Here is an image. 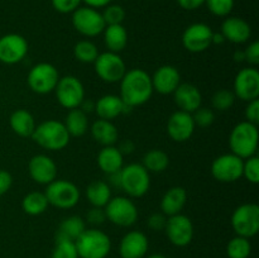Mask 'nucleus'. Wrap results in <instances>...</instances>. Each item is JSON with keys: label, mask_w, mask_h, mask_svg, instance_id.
<instances>
[{"label": "nucleus", "mask_w": 259, "mask_h": 258, "mask_svg": "<svg viewBox=\"0 0 259 258\" xmlns=\"http://www.w3.org/2000/svg\"><path fill=\"white\" fill-rule=\"evenodd\" d=\"M116 148L119 149L123 156H126V154H132L136 149V146H134V142L132 139H124V141L119 142L118 147Z\"/></svg>", "instance_id": "obj_50"}, {"label": "nucleus", "mask_w": 259, "mask_h": 258, "mask_svg": "<svg viewBox=\"0 0 259 258\" xmlns=\"http://www.w3.org/2000/svg\"><path fill=\"white\" fill-rule=\"evenodd\" d=\"M147 258H167V257H166V255L161 254V253H153V254L148 255Z\"/></svg>", "instance_id": "obj_55"}, {"label": "nucleus", "mask_w": 259, "mask_h": 258, "mask_svg": "<svg viewBox=\"0 0 259 258\" xmlns=\"http://www.w3.org/2000/svg\"><path fill=\"white\" fill-rule=\"evenodd\" d=\"M104 210L106 219L118 227L129 228L138 220V209L133 200L128 196L111 197Z\"/></svg>", "instance_id": "obj_7"}, {"label": "nucleus", "mask_w": 259, "mask_h": 258, "mask_svg": "<svg viewBox=\"0 0 259 258\" xmlns=\"http://www.w3.org/2000/svg\"><path fill=\"white\" fill-rule=\"evenodd\" d=\"M51 3L56 12L61 14H67V13H73L77 8H80L82 0H51Z\"/></svg>", "instance_id": "obj_43"}, {"label": "nucleus", "mask_w": 259, "mask_h": 258, "mask_svg": "<svg viewBox=\"0 0 259 258\" xmlns=\"http://www.w3.org/2000/svg\"><path fill=\"white\" fill-rule=\"evenodd\" d=\"M111 197V187L108 182L96 180L90 182L86 187V199L93 206L105 207Z\"/></svg>", "instance_id": "obj_31"}, {"label": "nucleus", "mask_w": 259, "mask_h": 258, "mask_svg": "<svg viewBox=\"0 0 259 258\" xmlns=\"http://www.w3.org/2000/svg\"><path fill=\"white\" fill-rule=\"evenodd\" d=\"M152 78L153 91L161 95H171L181 83V75L175 66L164 65L154 71Z\"/></svg>", "instance_id": "obj_21"}, {"label": "nucleus", "mask_w": 259, "mask_h": 258, "mask_svg": "<svg viewBox=\"0 0 259 258\" xmlns=\"http://www.w3.org/2000/svg\"><path fill=\"white\" fill-rule=\"evenodd\" d=\"M187 202V191L181 186H174L167 190L161 200V211L166 217L180 214Z\"/></svg>", "instance_id": "obj_25"}, {"label": "nucleus", "mask_w": 259, "mask_h": 258, "mask_svg": "<svg viewBox=\"0 0 259 258\" xmlns=\"http://www.w3.org/2000/svg\"><path fill=\"white\" fill-rule=\"evenodd\" d=\"M28 53V42L23 35L9 33L0 37V62L15 65L25 58Z\"/></svg>", "instance_id": "obj_17"}, {"label": "nucleus", "mask_w": 259, "mask_h": 258, "mask_svg": "<svg viewBox=\"0 0 259 258\" xmlns=\"http://www.w3.org/2000/svg\"><path fill=\"white\" fill-rule=\"evenodd\" d=\"M98 166L104 174H115L123 168L124 156L115 146H105L98 154Z\"/></svg>", "instance_id": "obj_26"}, {"label": "nucleus", "mask_w": 259, "mask_h": 258, "mask_svg": "<svg viewBox=\"0 0 259 258\" xmlns=\"http://www.w3.org/2000/svg\"><path fill=\"white\" fill-rule=\"evenodd\" d=\"M243 177H245L250 184L255 185L259 182V158L255 154L243 161Z\"/></svg>", "instance_id": "obj_41"}, {"label": "nucleus", "mask_w": 259, "mask_h": 258, "mask_svg": "<svg viewBox=\"0 0 259 258\" xmlns=\"http://www.w3.org/2000/svg\"><path fill=\"white\" fill-rule=\"evenodd\" d=\"M63 124H65L70 137H82L89 129L88 114L81 110L80 108L71 109L66 115Z\"/></svg>", "instance_id": "obj_32"}, {"label": "nucleus", "mask_w": 259, "mask_h": 258, "mask_svg": "<svg viewBox=\"0 0 259 258\" xmlns=\"http://www.w3.org/2000/svg\"><path fill=\"white\" fill-rule=\"evenodd\" d=\"M172 95H174L175 104L179 106V110L192 114L201 106L202 95L199 88L192 83L181 82Z\"/></svg>", "instance_id": "obj_23"}, {"label": "nucleus", "mask_w": 259, "mask_h": 258, "mask_svg": "<svg viewBox=\"0 0 259 258\" xmlns=\"http://www.w3.org/2000/svg\"><path fill=\"white\" fill-rule=\"evenodd\" d=\"M88 7L98 9V8H105L111 3V0H82Z\"/></svg>", "instance_id": "obj_51"}, {"label": "nucleus", "mask_w": 259, "mask_h": 258, "mask_svg": "<svg viewBox=\"0 0 259 258\" xmlns=\"http://www.w3.org/2000/svg\"><path fill=\"white\" fill-rule=\"evenodd\" d=\"M225 42V38L223 37L222 33H215L212 34V45H222Z\"/></svg>", "instance_id": "obj_53"}, {"label": "nucleus", "mask_w": 259, "mask_h": 258, "mask_svg": "<svg viewBox=\"0 0 259 258\" xmlns=\"http://www.w3.org/2000/svg\"><path fill=\"white\" fill-rule=\"evenodd\" d=\"M167 218L163 212H153L152 215H149L148 220H147V225L151 228L154 232H158V230H164L166 227Z\"/></svg>", "instance_id": "obj_45"}, {"label": "nucleus", "mask_w": 259, "mask_h": 258, "mask_svg": "<svg viewBox=\"0 0 259 258\" xmlns=\"http://www.w3.org/2000/svg\"><path fill=\"white\" fill-rule=\"evenodd\" d=\"M78 258H106L111 250V239L98 228L85 229L75 240Z\"/></svg>", "instance_id": "obj_3"}, {"label": "nucleus", "mask_w": 259, "mask_h": 258, "mask_svg": "<svg viewBox=\"0 0 259 258\" xmlns=\"http://www.w3.org/2000/svg\"><path fill=\"white\" fill-rule=\"evenodd\" d=\"M214 30L205 23H194L182 33V45L189 52L200 53L212 45Z\"/></svg>", "instance_id": "obj_15"}, {"label": "nucleus", "mask_w": 259, "mask_h": 258, "mask_svg": "<svg viewBox=\"0 0 259 258\" xmlns=\"http://www.w3.org/2000/svg\"><path fill=\"white\" fill-rule=\"evenodd\" d=\"M177 3L185 10H196L205 4V0H177Z\"/></svg>", "instance_id": "obj_49"}, {"label": "nucleus", "mask_w": 259, "mask_h": 258, "mask_svg": "<svg viewBox=\"0 0 259 258\" xmlns=\"http://www.w3.org/2000/svg\"><path fill=\"white\" fill-rule=\"evenodd\" d=\"M48 204L57 209L67 210L76 206L80 201V189L68 180L56 179L47 185L45 191Z\"/></svg>", "instance_id": "obj_6"}, {"label": "nucleus", "mask_w": 259, "mask_h": 258, "mask_svg": "<svg viewBox=\"0 0 259 258\" xmlns=\"http://www.w3.org/2000/svg\"><path fill=\"white\" fill-rule=\"evenodd\" d=\"M207 9L217 17H228L234 8V0H205Z\"/></svg>", "instance_id": "obj_40"}, {"label": "nucleus", "mask_w": 259, "mask_h": 258, "mask_svg": "<svg viewBox=\"0 0 259 258\" xmlns=\"http://www.w3.org/2000/svg\"><path fill=\"white\" fill-rule=\"evenodd\" d=\"M252 253V244L248 238L235 235L227 244V255L229 258H248Z\"/></svg>", "instance_id": "obj_36"}, {"label": "nucleus", "mask_w": 259, "mask_h": 258, "mask_svg": "<svg viewBox=\"0 0 259 258\" xmlns=\"http://www.w3.org/2000/svg\"><path fill=\"white\" fill-rule=\"evenodd\" d=\"M244 51V57L249 65L257 66L259 63V42L254 40V42L249 43Z\"/></svg>", "instance_id": "obj_47"}, {"label": "nucleus", "mask_w": 259, "mask_h": 258, "mask_svg": "<svg viewBox=\"0 0 259 258\" xmlns=\"http://www.w3.org/2000/svg\"><path fill=\"white\" fill-rule=\"evenodd\" d=\"M72 25L83 37H96L105 29L106 24L98 9L90 7H80L72 13Z\"/></svg>", "instance_id": "obj_11"}, {"label": "nucleus", "mask_w": 259, "mask_h": 258, "mask_svg": "<svg viewBox=\"0 0 259 258\" xmlns=\"http://www.w3.org/2000/svg\"><path fill=\"white\" fill-rule=\"evenodd\" d=\"M152 78L147 71L142 68L126 70L120 80V98L129 108L146 104L153 94Z\"/></svg>", "instance_id": "obj_1"}, {"label": "nucleus", "mask_w": 259, "mask_h": 258, "mask_svg": "<svg viewBox=\"0 0 259 258\" xmlns=\"http://www.w3.org/2000/svg\"><path fill=\"white\" fill-rule=\"evenodd\" d=\"M28 172L33 181L47 186L57 179V164L47 154H35L29 159Z\"/></svg>", "instance_id": "obj_18"}, {"label": "nucleus", "mask_w": 259, "mask_h": 258, "mask_svg": "<svg viewBox=\"0 0 259 258\" xmlns=\"http://www.w3.org/2000/svg\"><path fill=\"white\" fill-rule=\"evenodd\" d=\"M30 138L42 148L48 151H61L67 147L71 137L63 121L50 119L38 124Z\"/></svg>", "instance_id": "obj_2"}, {"label": "nucleus", "mask_w": 259, "mask_h": 258, "mask_svg": "<svg viewBox=\"0 0 259 258\" xmlns=\"http://www.w3.org/2000/svg\"><path fill=\"white\" fill-rule=\"evenodd\" d=\"M164 232L175 247H186L194 238V224L189 217L180 212L167 218Z\"/></svg>", "instance_id": "obj_14"}, {"label": "nucleus", "mask_w": 259, "mask_h": 258, "mask_svg": "<svg viewBox=\"0 0 259 258\" xmlns=\"http://www.w3.org/2000/svg\"><path fill=\"white\" fill-rule=\"evenodd\" d=\"M233 93L235 98L243 101L255 100L259 96V72L257 68L247 67L237 73L233 83Z\"/></svg>", "instance_id": "obj_16"}, {"label": "nucleus", "mask_w": 259, "mask_h": 258, "mask_svg": "<svg viewBox=\"0 0 259 258\" xmlns=\"http://www.w3.org/2000/svg\"><path fill=\"white\" fill-rule=\"evenodd\" d=\"M220 33L225 38V40H229L235 45H242L249 40L252 35V28L249 23L243 18L228 17L223 22Z\"/></svg>", "instance_id": "obj_22"}, {"label": "nucleus", "mask_w": 259, "mask_h": 258, "mask_svg": "<svg viewBox=\"0 0 259 258\" xmlns=\"http://www.w3.org/2000/svg\"><path fill=\"white\" fill-rule=\"evenodd\" d=\"M234 60L237 61V62H243V61H245L244 51H235Z\"/></svg>", "instance_id": "obj_54"}, {"label": "nucleus", "mask_w": 259, "mask_h": 258, "mask_svg": "<svg viewBox=\"0 0 259 258\" xmlns=\"http://www.w3.org/2000/svg\"><path fill=\"white\" fill-rule=\"evenodd\" d=\"M149 240L143 232L131 230L119 243V254L121 258H144L148 253Z\"/></svg>", "instance_id": "obj_20"}, {"label": "nucleus", "mask_w": 259, "mask_h": 258, "mask_svg": "<svg viewBox=\"0 0 259 258\" xmlns=\"http://www.w3.org/2000/svg\"><path fill=\"white\" fill-rule=\"evenodd\" d=\"M85 229V219H82L78 215H71V217L65 218L60 223L57 230H56L55 240H71V242H75Z\"/></svg>", "instance_id": "obj_27"}, {"label": "nucleus", "mask_w": 259, "mask_h": 258, "mask_svg": "<svg viewBox=\"0 0 259 258\" xmlns=\"http://www.w3.org/2000/svg\"><path fill=\"white\" fill-rule=\"evenodd\" d=\"M235 99L237 98H235V95L233 91L227 90V89L218 90L211 98L212 108L217 109V110H219V111H227V110H229L233 105H234Z\"/></svg>", "instance_id": "obj_37"}, {"label": "nucleus", "mask_w": 259, "mask_h": 258, "mask_svg": "<svg viewBox=\"0 0 259 258\" xmlns=\"http://www.w3.org/2000/svg\"><path fill=\"white\" fill-rule=\"evenodd\" d=\"M103 33L104 43L110 52H121L128 45V32L123 24L106 25Z\"/></svg>", "instance_id": "obj_30"}, {"label": "nucleus", "mask_w": 259, "mask_h": 258, "mask_svg": "<svg viewBox=\"0 0 259 258\" xmlns=\"http://www.w3.org/2000/svg\"><path fill=\"white\" fill-rule=\"evenodd\" d=\"M244 115H245V120L249 121V123H252V124H254V125H258V123H259V100L258 99L249 101V103L247 104Z\"/></svg>", "instance_id": "obj_46"}, {"label": "nucleus", "mask_w": 259, "mask_h": 258, "mask_svg": "<svg viewBox=\"0 0 259 258\" xmlns=\"http://www.w3.org/2000/svg\"><path fill=\"white\" fill-rule=\"evenodd\" d=\"M51 258H78L75 242L71 240H55Z\"/></svg>", "instance_id": "obj_38"}, {"label": "nucleus", "mask_w": 259, "mask_h": 258, "mask_svg": "<svg viewBox=\"0 0 259 258\" xmlns=\"http://www.w3.org/2000/svg\"><path fill=\"white\" fill-rule=\"evenodd\" d=\"M55 93L60 105L68 110L78 108L85 99V88L80 78L72 75L60 77L55 88Z\"/></svg>", "instance_id": "obj_12"}, {"label": "nucleus", "mask_w": 259, "mask_h": 258, "mask_svg": "<svg viewBox=\"0 0 259 258\" xmlns=\"http://www.w3.org/2000/svg\"><path fill=\"white\" fill-rule=\"evenodd\" d=\"M73 56L82 63H94L99 56V50L94 42L82 39L78 40L73 47Z\"/></svg>", "instance_id": "obj_35"}, {"label": "nucleus", "mask_w": 259, "mask_h": 258, "mask_svg": "<svg viewBox=\"0 0 259 258\" xmlns=\"http://www.w3.org/2000/svg\"><path fill=\"white\" fill-rule=\"evenodd\" d=\"M58 80H60V73L57 68L48 62L34 65L27 76V82L30 90L40 95L55 91Z\"/></svg>", "instance_id": "obj_9"}, {"label": "nucleus", "mask_w": 259, "mask_h": 258, "mask_svg": "<svg viewBox=\"0 0 259 258\" xmlns=\"http://www.w3.org/2000/svg\"><path fill=\"white\" fill-rule=\"evenodd\" d=\"M258 142L259 133L257 125L247 120L238 123L230 132L229 147L232 153L237 154L243 159L254 156L258 148Z\"/></svg>", "instance_id": "obj_4"}, {"label": "nucleus", "mask_w": 259, "mask_h": 258, "mask_svg": "<svg viewBox=\"0 0 259 258\" xmlns=\"http://www.w3.org/2000/svg\"><path fill=\"white\" fill-rule=\"evenodd\" d=\"M48 200L45 192L32 191L25 195L22 200V209L25 214L38 217L43 214L48 207Z\"/></svg>", "instance_id": "obj_33"}, {"label": "nucleus", "mask_w": 259, "mask_h": 258, "mask_svg": "<svg viewBox=\"0 0 259 258\" xmlns=\"http://www.w3.org/2000/svg\"><path fill=\"white\" fill-rule=\"evenodd\" d=\"M101 15H103L104 22H105L106 25L121 24L123 20L125 19V10L118 4H109L106 5Z\"/></svg>", "instance_id": "obj_39"}, {"label": "nucleus", "mask_w": 259, "mask_h": 258, "mask_svg": "<svg viewBox=\"0 0 259 258\" xmlns=\"http://www.w3.org/2000/svg\"><path fill=\"white\" fill-rule=\"evenodd\" d=\"M95 72L104 82L115 83L120 82L126 72V66L119 53L106 52L99 53L98 58L94 62Z\"/></svg>", "instance_id": "obj_10"}, {"label": "nucleus", "mask_w": 259, "mask_h": 258, "mask_svg": "<svg viewBox=\"0 0 259 258\" xmlns=\"http://www.w3.org/2000/svg\"><path fill=\"white\" fill-rule=\"evenodd\" d=\"M195 128L196 125H195L191 113L182 110L175 111L167 121V133L169 138L179 143L189 141L194 134Z\"/></svg>", "instance_id": "obj_19"}, {"label": "nucleus", "mask_w": 259, "mask_h": 258, "mask_svg": "<svg viewBox=\"0 0 259 258\" xmlns=\"http://www.w3.org/2000/svg\"><path fill=\"white\" fill-rule=\"evenodd\" d=\"M120 189L131 199L144 196L151 187V176L142 163H129L119 171Z\"/></svg>", "instance_id": "obj_5"}, {"label": "nucleus", "mask_w": 259, "mask_h": 258, "mask_svg": "<svg viewBox=\"0 0 259 258\" xmlns=\"http://www.w3.org/2000/svg\"><path fill=\"white\" fill-rule=\"evenodd\" d=\"M131 109L123 103L119 95L108 94V95L101 96L95 101V113L98 114L99 119H105V120H113L118 118L121 114L126 113V110Z\"/></svg>", "instance_id": "obj_24"}, {"label": "nucleus", "mask_w": 259, "mask_h": 258, "mask_svg": "<svg viewBox=\"0 0 259 258\" xmlns=\"http://www.w3.org/2000/svg\"><path fill=\"white\" fill-rule=\"evenodd\" d=\"M85 220L91 225H101L106 220L105 210H104V207L93 206L86 212Z\"/></svg>", "instance_id": "obj_44"}, {"label": "nucleus", "mask_w": 259, "mask_h": 258, "mask_svg": "<svg viewBox=\"0 0 259 258\" xmlns=\"http://www.w3.org/2000/svg\"><path fill=\"white\" fill-rule=\"evenodd\" d=\"M243 161L234 153H225L217 157L211 163V175L217 181L232 184L243 177Z\"/></svg>", "instance_id": "obj_13"}, {"label": "nucleus", "mask_w": 259, "mask_h": 258, "mask_svg": "<svg viewBox=\"0 0 259 258\" xmlns=\"http://www.w3.org/2000/svg\"><path fill=\"white\" fill-rule=\"evenodd\" d=\"M78 108L81 109L82 111H85L86 114L91 113V111H95V101L90 100V99H83L82 103H81V105L78 106Z\"/></svg>", "instance_id": "obj_52"}, {"label": "nucleus", "mask_w": 259, "mask_h": 258, "mask_svg": "<svg viewBox=\"0 0 259 258\" xmlns=\"http://www.w3.org/2000/svg\"><path fill=\"white\" fill-rule=\"evenodd\" d=\"M143 167L148 172L161 174L166 171L169 164V157L162 149H151L143 156Z\"/></svg>", "instance_id": "obj_34"}, {"label": "nucleus", "mask_w": 259, "mask_h": 258, "mask_svg": "<svg viewBox=\"0 0 259 258\" xmlns=\"http://www.w3.org/2000/svg\"><path fill=\"white\" fill-rule=\"evenodd\" d=\"M13 185V177L5 169H0V196L7 194Z\"/></svg>", "instance_id": "obj_48"}, {"label": "nucleus", "mask_w": 259, "mask_h": 258, "mask_svg": "<svg viewBox=\"0 0 259 258\" xmlns=\"http://www.w3.org/2000/svg\"><path fill=\"white\" fill-rule=\"evenodd\" d=\"M90 132L93 138L103 147L115 146V143L118 142V129L110 120L98 119L93 123Z\"/></svg>", "instance_id": "obj_28"}, {"label": "nucleus", "mask_w": 259, "mask_h": 258, "mask_svg": "<svg viewBox=\"0 0 259 258\" xmlns=\"http://www.w3.org/2000/svg\"><path fill=\"white\" fill-rule=\"evenodd\" d=\"M191 115L192 119H194L195 125L200 126V128H207V126L211 125L215 120L214 111L209 108H202V106L196 109Z\"/></svg>", "instance_id": "obj_42"}, {"label": "nucleus", "mask_w": 259, "mask_h": 258, "mask_svg": "<svg viewBox=\"0 0 259 258\" xmlns=\"http://www.w3.org/2000/svg\"><path fill=\"white\" fill-rule=\"evenodd\" d=\"M232 227L235 234L250 239L259 232V206L253 202L242 204L232 215Z\"/></svg>", "instance_id": "obj_8"}, {"label": "nucleus", "mask_w": 259, "mask_h": 258, "mask_svg": "<svg viewBox=\"0 0 259 258\" xmlns=\"http://www.w3.org/2000/svg\"><path fill=\"white\" fill-rule=\"evenodd\" d=\"M9 124L12 131L17 136L23 137V138L32 137L33 132L37 126L34 116L25 109H17L15 111H13L9 118Z\"/></svg>", "instance_id": "obj_29"}]
</instances>
